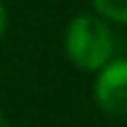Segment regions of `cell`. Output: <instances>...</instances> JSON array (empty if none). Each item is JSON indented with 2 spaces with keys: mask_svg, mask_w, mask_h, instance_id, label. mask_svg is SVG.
Listing matches in <instances>:
<instances>
[{
  "mask_svg": "<svg viewBox=\"0 0 127 127\" xmlns=\"http://www.w3.org/2000/svg\"><path fill=\"white\" fill-rule=\"evenodd\" d=\"M94 102L108 116H127V61L116 58L97 69Z\"/></svg>",
  "mask_w": 127,
  "mask_h": 127,
  "instance_id": "7a4b0ae2",
  "label": "cell"
},
{
  "mask_svg": "<svg viewBox=\"0 0 127 127\" xmlns=\"http://www.w3.org/2000/svg\"><path fill=\"white\" fill-rule=\"evenodd\" d=\"M0 127H11V124H8V119H6L3 113H0Z\"/></svg>",
  "mask_w": 127,
  "mask_h": 127,
  "instance_id": "5b68a950",
  "label": "cell"
},
{
  "mask_svg": "<svg viewBox=\"0 0 127 127\" xmlns=\"http://www.w3.org/2000/svg\"><path fill=\"white\" fill-rule=\"evenodd\" d=\"M64 47H66V55L77 69L97 72L113 55V36H111V28L102 22V17L77 14L66 25Z\"/></svg>",
  "mask_w": 127,
  "mask_h": 127,
  "instance_id": "6da1fadb",
  "label": "cell"
},
{
  "mask_svg": "<svg viewBox=\"0 0 127 127\" xmlns=\"http://www.w3.org/2000/svg\"><path fill=\"white\" fill-rule=\"evenodd\" d=\"M97 14L111 22H127V0H91Z\"/></svg>",
  "mask_w": 127,
  "mask_h": 127,
  "instance_id": "3957f363",
  "label": "cell"
},
{
  "mask_svg": "<svg viewBox=\"0 0 127 127\" xmlns=\"http://www.w3.org/2000/svg\"><path fill=\"white\" fill-rule=\"evenodd\" d=\"M3 31H6V8L0 3V36H3Z\"/></svg>",
  "mask_w": 127,
  "mask_h": 127,
  "instance_id": "277c9868",
  "label": "cell"
}]
</instances>
